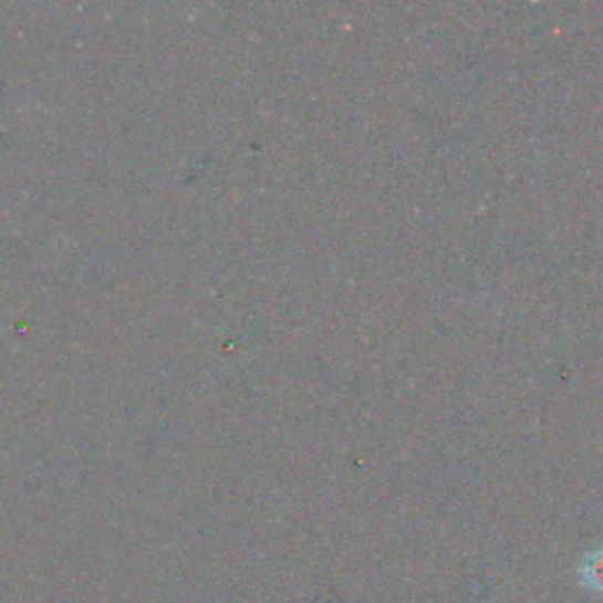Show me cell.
I'll list each match as a JSON object with an SVG mask.
<instances>
[{"mask_svg":"<svg viewBox=\"0 0 603 603\" xmlns=\"http://www.w3.org/2000/svg\"><path fill=\"white\" fill-rule=\"evenodd\" d=\"M580 575L590 590L603 592V547L592 550L588 557H584Z\"/></svg>","mask_w":603,"mask_h":603,"instance_id":"cell-1","label":"cell"}]
</instances>
